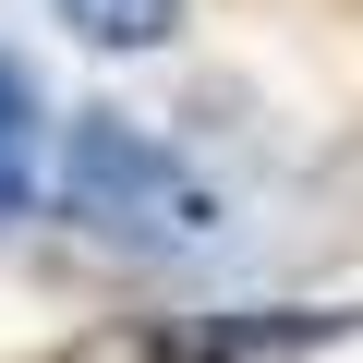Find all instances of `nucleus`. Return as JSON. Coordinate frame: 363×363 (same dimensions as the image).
Wrapping results in <instances>:
<instances>
[{
  "mask_svg": "<svg viewBox=\"0 0 363 363\" xmlns=\"http://www.w3.org/2000/svg\"><path fill=\"white\" fill-rule=\"evenodd\" d=\"M61 206H73L97 242H121V255H194V242L218 230V194H206L145 121H121V109H85V121L61 133Z\"/></svg>",
  "mask_w": 363,
  "mask_h": 363,
  "instance_id": "nucleus-1",
  "label": "nucleus"
},
{
  "mask_svg": "<svg viewBox=\"0 0 363 363\" xmlns=\"http://www.w3.org/2000/svg\"><path fill=\"white\" fill-rule=\"evenodd\" d=\"M351 327H363V303L351 315L255 303V315H206V327H157V351H182V363H255V351H315V339H351Z\"/></svg>",
  "mask_w": 363,
  "mask_h": 363,
  "instance_id": "nucleus-2",
  "label": "nucleus"
},
{
  "mask_svg": "<svg viewBox=\"0 0 363 363\" xmlns=\"http://www.w3.org/2000/svg\"><path fill=\"white\" fill-rule=\"evenodd\" d=\"M25 182H37V73L0 49V218L25 206Z\"/></svg>",
  "mask_w": 363,
  "mask_h": 363,
  "instance_id": "nucleus-4",
  "label": "nucleus"
},
{
  "mask_svg": "<svg viewBox=\"0 0 363 363\" xmlns=\"http://www.w3.org/2000/svg\"><path fill=\"white\" fill-rule=\"evenodd\" d=\"M61 25L85 49H169L182 37V0H61Z\"/></svg>",
  "mask_w": 363,
  "mask_h": 363,
  "instance_id": "nucleus-3",
  "label": "nucleus"
}]
</instances>
